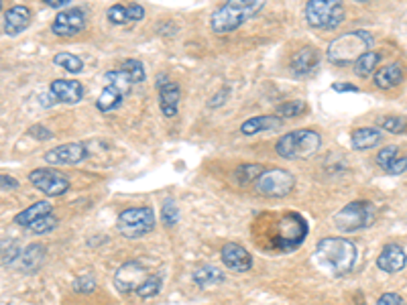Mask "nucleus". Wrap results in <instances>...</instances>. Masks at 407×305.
Returning a JSON list of instances; mask_svg holds the SVG:
<instances>
[{
	"mask_svg": "<svg viewBox=\"0 0 407 305\" xmlns=\"http://www.w3.org/2000/svg\"><path fill=\"white\" fill-rule=\"evenodd\" d=\"M86 11L84 8H72V11H63L51 22V33L58 37H74L86 29Z\"/></svg>",
	"mask_w": 407,
	"mask_h": 305,
	"instance_id": "11",
	"label": "nucleus"
},
{
	"mask_svg": "<svg viewBox=\"0 0 407 305\" xmlns=\"http://www.w3.org/2000/svg\"><path fill=\"white\" fill-rule=\"evenodd\" d=\"M106 19L110 25H133L145 19V8L141 4H112L106 11Z\"/></svg>",
	"mask_w": 407,
	"mask_h": 305,
	"instance_id": "19",
	"label": "nucleus"
},
{
	"mask_svg": "<svg viewBox=\"0 0 407 305\" xmlns=\"http://www.w3.org/2000/svg\"><path fill=\"white\" fill-rule=\"evenodd\" d=\"M157 94H159V108H161L163 116L174 118L177 115V110H179V98H181L179 86L172 79H165V76H161L159 77Z\"/></svg>",
	"mask_w": 407,
	"mask_h": 305,
	"instance_id": "14",
	"label": "nucleus"
},
{
	"mask_svg": "<svg viewBox=\"0 0 407 305\" xmlns=\"http://www.w3.org/2000/svg\"><path fill=\"white\" fill-rule=\"evenodd\" d=\"M373 43H375V39L368 31H363V29L349 31L330 43L326 56H328L330 63H334V65H350L363 53L370 51Z\"/></svg>",
	"mask_w": 407,
	"mask_h": 305,
	"instance_id": "3",
	"label": "nucleus"
},
{
	"mask_svg": "<svg viewBox=\"0 0 407 305\" xmlns=\"http://www.w3.org/2000/svg\"><path fill=\"white\" fill-rule=\"evenodd\" d=\"M293 186H295V177L279 167L265 169L263 175L254 181V190L265 197H285L293 191Z\"/></svg>",
	"mask_w": 407,
	"mask_h": 305,
	"instance_id": "9",
	"label": "nucleus"
},
{
	"mask_svg": "<svg viewBox=\"0 0 407 305\" xmlns=\"http://www.w3.org/2000/svg\"><path fill=\"white\" fill-rule=\"evenodd\" d=\"M20 254H22V252H20L19 247H17V242H8V245L2 242V265H4V267L13 265Z\"/></svg>",
	"mask_w": 407,
	"mask_h": 305,
	"instance_id": "39",
	"label": "nucleus"
},
{
	"mask_svg": "<svg viewBox=\"0 0 407 305\" xmlns=\"http://www.w3.org/2000/svg\"><path fill=\"white\" fill-rule=\"evenodd\" d=\"M220 257H222L224 267L236 271V273H247L252 268L251 252L245 247H240V245H234V242L224 245L220 250Z\"/></svg>",
	"mask_w": 407,
	"mask_h": 305,
	"instance_id": "15",
	"label": "nucleus"
},
{
	"mask_svg": "<svg viewBox=\"0 0 407 305\" xmlns=\"http://www.w3.org/2000/svg\"><path fill=\"white\" fill-rule=\"evenodd\" d=\"M53 63L61 67V70H65L67 74H82V70H84V61L78 58V56H74V53H67V51H61L58 56H53Z\"/></svg>",
	"mask_w": 407,
	"mask_h": 305,
	"instance_id": "30",
	"label": "nucleus"
},
{
	"mask_svg": "<svg viewBox=\"0 0 407 305\" xmlns=\"http://www.w3.org/2000/svg\"><path fill=\"white\" fill-rule=\"evenodd\" d=\"M29 181L45 195L49 197H59L70 191V181L63 173L56 169H33L29 173Z\"/></svg>",
	"mask_w": 407,
	"mask_h": 305,
	"instance_id": "10",
	"label": "nucleus"
},
{
	"mask_svg": "<svg viewBox=\"0 0 407 305\" xmlns=\"http://www.w3.org/2000/svg\"><path fill=\"white\" fill-rule=\"evenodd\" d=\"M161 277H147L141 285L136 287V295L141 297V299H151V297H155L157 293L161 291Z\"/></svg>",
	"mask_w": 407,
	"mask_h": 305,
	"instance_id": "33",
	"label": "nucleus"
},
{
	"mask_svg": "<svg viewBox=\"0 0 407 305\" xmlns=\"http://www.w3.org/2000/svg\"><path fill=\"white\" fill-rule=\"evenodd\" d=\"M316 261L322 268H326L328 273L340 277L352 271L354 263H356V247L340 236L334 238H324L318 242L316 247Z\"/></svg>",
	"mask_w": 407,
	"mask_h": 305,
	"instance_id": "2",
	"label": "nucleus"
},
{
	"mask_svg": "<svg viewBox=\"0 0 407 305\" xmlns=\"http://www.w3.org/2000/svg\"><path fill=\"white\" fill-rule=\"evenodd\" d=\"M43 261H45V247H41V245H29L20 254L22 268L29 271V273L37 271L43 265Z\"/></svg>",
	"mask_w": 407,
	"mask_h": 305,
	"instance_id": "26",
	"label": "nucleus"
},
{
	"mask_svg": "<svg viewBox=\"0 0 407 305\" xmlns=\"http://www.w3.org/2000/svg\"><path fill=\"white\" fill-rule=\"evenodd\" d=\"M0 181H2V190H17L19 188V181L17 179H13V177H8L6 173H2L0 175Z\"/></svg>",
	"mask_w": 407,
	"mask_h": 305,
	"instance_id": "44",
	"label": "nucleus"
},
{
	"mask_svg": "<svg viewBox=\"0 0 407 305\" xmlns=\"http://www.w3.org/2000/svg\"><path fill=\"white\" fill-rule=\"evenodd\" d=\"M407 265V254L406 250L397 245H387V247L381 250L379 259H377V267L385 273H399L403 271Z\"/></svg>",
	"mask_w": 407,
	"mask_h": 305,
	"instance_id": "20",
	"label": "nucleus"
},
{
	"mask_svg": "<svg viewBox=\"0 0 407 305\" xmlns=\"http://www.w3.org/2000/svg\"><path fill=\"white\" fill-rule=\"evenodd\" d=\"M51 212H53V206H51L49 202H37V204L29 206L27 210L19 212V214L15 216V224H17V226H22V228H29L33 222H37L39 218L47 216V214H51Z\"/></svg>",
	"mask_w": 407,
	"mask_h": 305,
	"instance_id": "25",
	"label": "nucleus"
},
{
	"mask_svg": "<svg viewBox=\"0 0 407 305\" xmlns=\"http://www.w3.org/2000/svg\"><path fill=\"white\" fill-rule=\"evenodd\" d=\"M94 289H96V281H94V277H90V275L78 277V279L74 281V291H78V293H92Z\"/></svg>",
	"mask_w": 407,
	"mask_h": 305,
	"instance_id": "40",
	"label": "nucleus"
},
{
	"mask_svg": "<svg viewBox=\"0 0 407 305\" xmlns=\"http://www.w3.org/2000/svg\"><path fill=\"white\" fill-rule=\"evenodd\" d=\"M306 112V102L304 100H293V102H285L277 108V116L281 118H295V116Z\"/></svg>",
	"mask_w": 407,
	"mask_h": 305,
	"instance_id": "35",
	"label": "nucleus"
},
{
	"mask_svg": "<svg viewBox=\"0 0 407 305\" xmlns=\"http://www.w3.org/2000/svg\"><path fill=\"white\" fill-rule=\"evenodd\" d=\"M397 157H401L399 155V147L397 145H389V147H383L381 152L377 155V165L383 169V171H387V167L397 159Z\"/></svg>",
	"mask_w": 407,
	"mask_h": 305,
	"instance_id": "37",
	"label": "nucleus"
},
{
	"mask_svg": "<svg viewBox=\"0 0 407 305\" xmlns=\"http://www.w3.org/2000/svg\"><path fill=\"white\" fill-rule=\"evenodd\" d=\"M31 22V11L25 4H15L8 11H4V33L8 37L20 35Z\"/></svg>",
	"mask_w": 407,
	"mask_h": 305,
	"instance_id": "18",
	"label": "nucleus"
},
{
	"mask_svg": "<svg viewBox=\"0 0 407 305\" xmlns=\"http://www.w3.org/2000/svg\"><path fill=\"white\" fill-rule=\"evenodd\" d=\"M226 96H228V88H224V94L220 96V92L214 96L212 100H210V108H216V106H222L224 104V100H226Z\"/></svg>",
	"mask_w": 407,
	"mask_h": 305,
	"instance_id": "46",
	"label": "nucleus"
},
{
	"mask_svg": "<svg viewBox=\"0 0 407 305\" xmlns=\"http://www.w3.org/2000/svg\"><path fill=\"white\" fill-rule=\"evenodd\" d=\"M377 218L375 206L367 200H356L347 204L342 210L334 216V226L340 232H356L370 226Z\"/></svg>",
	"mask_w": 407,
	"mask_h": 305,
	"instance_id": "7",
	"label": "nucleus"
},
{
	"mask_svg": "<svg viewBox=\"0 0 407 305\" xmlns=\"http://www.w3.org/2000/svg\"><path fill=\"white\" fill-rule=\"evenodd\" d=\"M267 0H226L220 4L210 17V29L216 35L233 33L238 27H243L247 20L257 17Z\"/></svg>",
	"mask_w": 407,
	"mask_h": 305,
	"instance_id": "1",
	"label": "nucleus"
},
{
	"mask_svg": "<svg viewBox=\"0 0 407 305\" xmlns=\"http://www.w3.org/2000/svg\"><path fill=\"white\" fill-rule=\"evenodd\" d=\"M304 17L311 29L334 31L347 19V6L342 0H308Z\"/></svg>",
	"mask_w": 407,
	"mask_h": 305,
	"instance_id": "5",
	"label": "nucleus"
},
{
	"mask_svg": "<svg viewBox=\"0 0 407 305\" xmlns=\"http://www.w3.org/2000/svg\"><path fill=\"white\" fill-rule=\"evenodd\" d=\"M120 70L133 79V84H141V82H145V77H147L145 65H143V61H138V59H124L122 65H120Z\"/></svg>",
	"mask_w": 407,
	"mask_h": 305,
	"instance_id": "31",
	"label": "nucleus"
},
{
	"mask_svg": "<svg viewBox=\"0 0 407 305\" xmlns=\"http://www.w3.org/2000/svg\"><path fill=\"white\" fill-rule=\"evenodd\" d=\"M195 285L208 287V285H218L224 281V273L220 268L210 267V265H204V267H198L192 275Z\"/></svg>",
	"mask_w": 407,
	"mask_h": 305,
	"instance_id": "27",
	"label": "nucleus"
},
{
	"mask_svg": "<svg viewBox=\"0 0 407 305\" xmlns=\"http://www.w3.org/2000/svg\"><path fill=\"white\" fill-rule=\"evenodd\" d=\"M29 136H33V138H37V141H49V138H53V133H51L49 129L41 126V124H35V126L29 129Z\"/></svg>",
	"mask_w": 407,
	"mask_h": 305,
	"instance_id": "41",
	"label": "nucleus"
},
{
	"mask_svg": "<svg viewBox=\"0 0 407 305\" xmlns=\"http://www.w3.org/2000/svg\"><path fill=\"white\" fill-rule=\"evenodd\" d=\"M49 92L53 96V100L72 106L84 98V86L76 79H53L49 86Z\"/></svg>",
	"mask_w": 407,
	"mask_h": 305,
	"instance_id": "17",
	"label": "nucleus"
},
{
	"mask_svg": "<svg viewBox=\"0 0 407 305\" xmlns=\"http://www.w3.org/2000/svg\"><path fill=\"white\" fill-rule=\"evenodd\" d=\"M332 90L334 92H358V88L352 84H332Z\"/></svg>",
	"mask_w": 407,
	"mask_h": 305,
	"instance_id": "45",
	"label": "nucleus"
},
{
	"mask_svg": "<svg viewBox=\"0 0 407 305\" xmlns=\"http://www.w3.org/2000/svg\"><path fill=\"white\" fill-rule=\"evenodd\" d=\"M377 305H407V304L406 299H403L401 295H397V293H383V295L379 297Z\"/></svg>",
	"mask_w": 407,
	"mask_h": 305,
	"instance_id": "42",
	"label": "nucleus"
},
{
	"mask_svg": "<svg viewBox=\"0 0 407 305\" xmlns=\"http://www.w3.org/2000/svg\"><path fill=\"white\" fill-rule=\"evenodd\" d=\"M322 147V134L311 131V129H299V131H291V133L283 134L277 143H275V151L279 157L288 159V161H302V159H310Z\"/></svg>",
	"mask_w": 407,
	"mask_h": 305,
	"instance_id": "4",
	"label": "nucleus"
},
{
	"mask_svg": "<svg viewBox=\"0 0 407 305\" xmlns=\"http://www.w3.org/2000/svg\"><path fill=\"white\" fill-rule=\"evenodd\" d=\"M155 212L147 206H138V208H127L124 212H120L117 228L124 238L133 240V238H141V236L149 234L155 228Z\"/></svg>",
	"mask_w": 407,
	"mask_h": 305,
	"instance_id": "8",
	"label": "nucleus"
},
{
	"mask_svg": "<svg viewBox=\"0 0 407 305\" xmlns=\"http://www.w3.org/2000/svg\"><path fill=\"white\" fill-rule=\"evenodd\" d=\"M379 61H381V53L379 51H367V53H363L361 58L352 63V70H354V74L358 77H368L377 70Z\"/></svg>",
	"mask_w": 407,
	"mask_h": 305,
	"instance_id": "28",
	"label": "nucleus"
},
{
	"mask_svg": "<svg viewBox=\"0 0 407 305\" xmlns=\"http://www.w3.org/2000/svg\"><path fill=\"white\" fill-rule=\"evenodd\" d=\"M379 126H381L383 131L393 134L406 133L407 120L406 118H399V116H385V118H379Z\"/></svg>",
	"mask_w": 407,
	"mask_h": 305,
	"instance_id": "34",
	"label": "nucleus"
},
{
	"mask_svg": "<svg viewBox=\"0 0 407 305\" xmlns=\"http://www.w3.org/2000/svg\"><path fill=\"white\" fill-rule=\"evenodd\" d=\"M407 171V157L406 155H401V157H397L391 165L387 167V173L391 175H399V173H406Z\"/></svg>",
	"mask_w": 407,
	"mask_h": 305,
	"instance_id": "43",
	"label": "nucleus"
},
{
	"mask_svg": "<svg viewBox=\"0 0 407 305\" xmlns=\"http://www.w3.org/2000/svg\"><path fill=\"white\" fill-rule=\"evenodd\" d=\"M283 126V118L281 116H252L247 118L240 124V133L245 136H254L259 133H269V131H279Z\"/></svg>",
	"mask_w": 407,
	"mask_h": 305,
	"instance_id": "21",
	"label": "nucleus"
},
{
	"mask_svg": "<svg viewBox=\"0 0 407 305\" xmlns=\"http://www.w3.org/2000/svg\"><path fill=\"white\" fill-rule=\"evenodd\" d=\"M161 218H163V224L165 226H174L179 220V210H177V204L174 200H167L161 208Z\"/></svg>",
	"mask_w": 407,
	"mask_h": 305,
	"instance_id": "38",
	"label": "nucleus"
},
{
	"mask_svg": "<svg viewBox=\"0 0 407 305\" xmlns=\"http://www.w3.org/2000/svg\"><path fill=\"white\" fill-rule=\"evenodd\" d=\"M47 6H51V8H59V6H65V4H70L72 0H43Z\"/></svg>",
	"mask_w": 407,
	"mask_h": 305,
	"instance_id": "47",
	"label": "nucleus"
},
{
	"mask_svg": "<svg viewBox=\"0 0 407 305\" xmlns=\"http://www.w3.org/2000/svg\"><path fill=\"white\" fill-rule=\"evenodd\" d=\"M381 141H383V134L379 129H373V126L356 129L354 133L350 134V147L354 151H368V149L381 145Z\"/></svg>",
	"mask_w": 407,
	"mask_h": 305,
	"instance_id": "23",
	"label": "nucleus"
},
{
	"mask_svg": "<svg viewBox=\"0 0 407 305\" xmlns=\"http://www.w3.org/2000/svg\"><path fill=\"white\" fill-rule=\"evenodd\" d=\"M88 147L84 143H65L45 152V161L49 165H78L88 159Z\"/></svg>",
	"mask_w": 407,
	"mask_h": 305,
	"instance_id": "12",
	"label": "nucleus"
},
{
	"mask_svg": "<svg viewBox=\"0 0 407 305\" xmlns=\"http://www.w3.org/2000/svg\"><path fill=\"white\" fill-rule=\"evenodd\" d=\"M320 61H322V53L316 47H302L291 56L290 67L297 76H310L320 67Z\"/></svg>",
	"mask_w": 407,
	"mask_h": 305,
	"instance_id": "16",
	"label": "nucleus"
},
{
	"mask_svg": "<svg viewBox=\"0 0 407 305\" xmlns=\"http://www.w3.org/2000/svg\"><path fill=\"white\" fill-rule=\"evenodd\" d=\"M56 228H58V218H56L53 212H51V214H47V216L39 218L37 222H33L27 230H31L33 234H49L51 230Z\"/></svg>",
	"mask_w": 407,
	"mask_h": 305,
	"instance_id": "36",
	"label": "nucleus"
},
{
	"mask_svg": "<svg viewBox=\"0 0 407 305\" xmlns=\"http://www.w3.org/2000/svg\"><path fill=\"white\" fill-rule=\"evenodd\" d=\"M403 74H406L403 65L399 61H391L387 65H383L379 72H375L373 82L381 90H391V88H395V86H399L403 82Z\"/></svg>",
	"mask_w": 407,
	"mask_h": 305,
	"instance_id": "22",
	"label": "nucleus"
},
{
	"mask_svg": "<svg viewBox=\"0 0 407 305\" xmlns=\"http://www.w3.org/2000/svg\"><path fill=\"white\" fill-rule=\"evenodd\" d=\"M124 98H127V94L122 90L115 88L112 84H106L104 90L96 98V108L100 112H112V110H117L118 106L122 104Z\"/></svg>",
	"mask_w": 407,
	"mask_h": 305,
	"instance_id": "24",
	"label": "nucleus"
},
{
	"mask_svg": "<svg viewBox=\"0 0 407 305\" xmlns=\"http://www.w3.org/2000/svg\"><path fill=\"white\" fill-rule=\"evenodd\" d=\"M306 236H308V224H306L304 216L290 212V214H283L281 220L277 222L273 245L281 252H291V250L304 245Z\"/></svg>",
	"mask_w": 407,
	"mask_h": 305,
	"instance_id": "6",
	"label": "nucleus"
},
{
	"mask_svg": "<svg viewBox=\"0 0 407 305\" xmlns=\"http://www.w3.org/2000/svg\"><path fill=\"white\" fill-rule=\"evenodd\" d=\"M106 84H112L115 88L122 90L124 94H131V88H133V79L127 76L122 70H110L106 72Z\"/></svg>",
	"mask_w": 407,
	"mask_h": 305,
	"instance_id": "32",
	"label": "nucleus"
},
{
	"mask_svg": "<svg viewBox=\"0 0 407 305\" xmlns=\"http://www.w3.org/2000/svg\"><path fill=\"white\" fill-rule=\"evenodd\" d=\"M147 267H143L136 261H129L124 265H120L115 275V285L120 293H131L136 291V287L141 285L147 279Z\"/></svg>",
	"mask_w": 407,
	"mask_h": 305,
	"instance_id": "13",
	"label": "nucleus"
},
{
	"mask_svg": "<svg viewBox=\"0 0 407 305\" xmlns=\"http://www.w3.org/2000/svg\"><path fill=\"white\" fill-rule=\"evenodd\" d=\"M263 171H265V167L259 165V163L240 165V167H236V171H234V179H236V183H240V186H249V183H254V181L263 175Z\"/></svg>",
	"mask_w": 407,
	"mask_h": 305,
	"instance_id": "29",
	"label": "nucleus"
},
{
	"mask_svg": "<svg viewBox=\"0 0 407 305\" xmlns=\"http://www.w3.org/2000/svg\"><path fill=\"white\" fill-rule=\"evenodd\" d=\"M356 2H368V0H356Z\"/></svg>",
	"mask_w": 407,
	"mask_h": 305,
	"instance_id": "48",
	"label": "nucleus"
}]
</instances>
